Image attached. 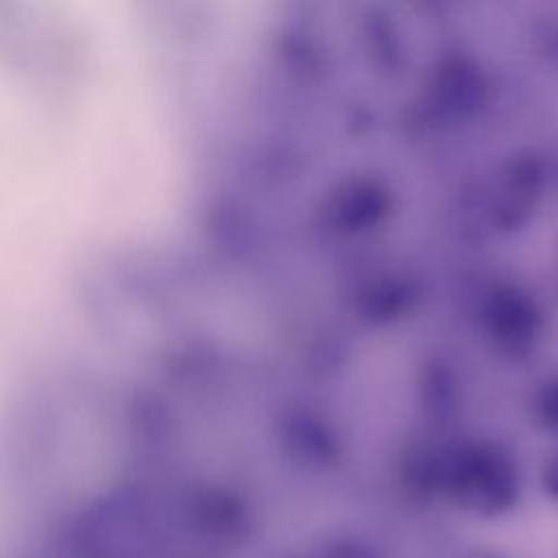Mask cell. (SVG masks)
<instances>
[{
    "label": "cell",
    "mask_w": 558,
    "mask_h": 558,
    "mask_svg": "<svg viewBox=\"0 0 558 558\" xmlns=\"http://www.w3.org/2000/svg\"><path fill=\"white\" fill-rule=\"evenodd\" d=\"M480 558H486V556H480Z\"/></svg>",
    "instance_id": "7c38bea8"
},
{
    "label": "cell",
    "mask_w": 558,
    "mask_h": 558,
    "mask_svg": "<svg viewBox=\"0 0 558 558\" xmlns=\"http://www.w3.org/2000/svg\"><path fill=\"white\" fill-rule=\"evenodd\" d=\"M301 558H381L373 545L360 538H333Z\"/></svg>",
    "instance_id": "ba28073f"
},
{
    "label": "cell",
    "mask_w": 558,
    "mask_h": 558,
    "mask_svg": "<svg viewBox=\"0 0 558 558\" xmlns=\"http://www.w3.org/2000/svg\"><path fill=\"white\" fill-rule=\"evenodd\" d=\"M283 440L290 456L301 464L325 466L333 462L338 456L333 436L327 432V427L318 418L307 414L288 418Z\"/></svg>",
    "instance_id": "5b68a950"
},
{
    "label": "cell",
    "mask_w": 558,
    "mask_h": 558,
    "mask_svg": "<svg viewBox=\"0 0 558 558\" xmlns=\"http://www.w3.org/2000/svg\"><path fill=\"white\" fill-rule=\"evenodd\" d=\"M388 211V192L373 179L342 183L325 203L323 220L338 233H357L377 225Z\"/></svg>",
    "instance_id": "3957f363"
},
{
    "label": "cell",
    "mask_w": 558,
    "mask_h": 558,
    "mask_svg": "<svg viewBox=\"0 0 558 558\" xmlns=\"http://www.w3.org/2000/svg\"><path fill=\"white\" fill-rule=\"evenodd\" d=\"M534 414L541 425L558 432V379L547 384L534 403Z\"/></svg>",
    "instance_id": "9c48e42d"
},
{
    "label": "cell",
    "mask_w": 558,
    "mask_h": 558,
    "mask_svg": "<svg viewBox=\"0 0 558 558\" xmlns=\"http://www.w3.org/2000/svg\"><path fill=\"white\" fill-rule=\"evenodd\" d=\"M538 181H541V170L532 159H519L506 166L497 177V183L490 190V198H488L486 211L493 225L497 227L519 225L527 216L530 207L534 205V198L538 194Z\"/></svg>",
    "instance_id": "277c9868"
},
{
    "label": "cell",
    "mask_w": 558,
    "mask_h": 558,
    "mask_svg": "<svg viewBox=\"0 0 558 558\" xmlns=\"http://www.w3.org/2000/svg\"><path fill=\"white\" fill-rule=\"evenodd\" d=\"M480 325L501 353L521 355L527 353L541 331V314L536 305L517 288H493L480 310Z\"/></svg>",
    "instance_id": "7a4b0ae2"
},
{
    "label": "cell",
    "mask_w": 558,
    "mask_h": 558,
    "mask_svg": "<svg viewBox=\"0 0 558 558\" xmlns=\"http://www.w3.org/2000/svg\"><path fill=\"white\" fill-rule=\"evenodd\" d=\"M410 301V290L405 283L397 279H375L368 283L360 296L362 310L371 318L388 320L397 312H401Z\"/></svg>",
    "instance_id": "52a82bcc"
},
{
    "label": "cell",
    "mask_w": 558,
    "mask_h": 558,
    "mask_svg": "<svg viewBox=\"0 0 558 558\" xmlns=\"http://www.w3.org/2000/svg\"><path fill=\"white\" fill-rule=\"evenodd\" d=\"M543 486L549 497L558 501V456H554L543 471Z\"/></svg>",
    "instance_id": "30bf717a"
},
{
    "label": "cell",
    "mask_w": 558,
    "mask_h": 558,
    "mask_svg": "<svg viewBox=\"0 0 558 558\" xmlns=\"http://www.w3.org/2000/svg\"><path fill=\"white\" fill-rule=\"evenodd\" d=\"M408 482L464 512L495 517L517 501L519 477L512 458L493 442H458L416 456Z\"/></svg>",
    "instance_id": "6da1fadb"
},
{
    "label": "cell",
    "mask_w": 558,
    "mask_h": 558,
    "mask_svg": "<svg viewBox=\"0 0 558 558\" xmlns=\"http://www.w3.org/2000/svg\"><path fill=\"white\" fill-rule=\"evenodd\" d=\"M480 87V76L473 72V68H466L464 63L447 65L436 83L438 105H445L447 111L464 113L466 109L475 107Z\"/></svg>",
    "instance_id": "8992f818"
},
{
    "label": "cell",
    "mask_w": 558,
    "mask_h": 558,
    "mask_svg": "<svg viewBox=\"0 0 558 558\" xmlns=\"http://www.w3.org/2000/svg\"><path fill=\"white\" fill-rule=\"evenodd\" d=\"M554 54H558V35H556V46H554Z\"/></svg>",
    "instance_id": "8fae6325"
}]
</instances>
